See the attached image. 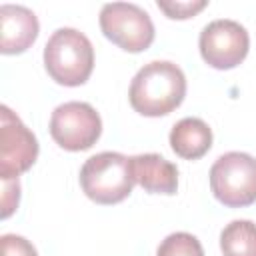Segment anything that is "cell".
Instances as JSON below:
<instances>
[{
    "label": "cell",
    "mask_w": 256,
    "mask_h": 256,
    "mask_svg": "<svg viewBox=\"0 0 256 256\" xmlns=\"http://www.w3.org/2000/svg\"><path fill=\"white\" fill-rule=\"evenodd\" d=\"M186 96L184 72L168 62L154 60L142 66L130 84V106L142 116H164L176 110Z\"/></svg>",
    "instance_id": "cell-1"
},
{
    "label": "cell",
    "mask_w": 256,
    "mask_h": 256,
    "mask_svg": "<svg viewBox=\"0 0 256 256\" xmlns=\"http://www.w3.org/2000/svg\"><path fill=\"white\" fill-rule=\"evenodd\" d=\"M44 66L54 82L80 86L92 74L94 48L82 32L58 28L44 46Z\"/></svg>",
    "instance_id": "cell-2"
},
{
    "label": "cell",
    "mask_w": 256,
    "mask_h": 256,
    "mask_svg": "<svg viewBox=\"0 0 256 256\" xmlns=\"http://www.w3.org/2000/svg\"><path fill=\"white\" fill-rule=\"evenodd\" d=\"M130 158L120 152H100L80 168V186L96 204H118L134 186Z\"/></svg>",
    "instance_id": "cell-3"
},
{
    "label": "cell",
    "mask_w": 256,
    "mask_h": 256,
    "mask_svg": "<svg viewBox=\"0 0 256 256\" xmlns=\"http://www.w3.org/2000/svg\"><path fill=\"white\" fill-rule=\"evenodd\" d=\"M210 188L218 202L242 208L256 202V158L246 152H226L210 168Z\"/></svg>",
    "instance_id": "cell-4"
},
{
    "label": "cell",
    "mask_w": 256,
    "mask_h": 256,
    "mask_svg": "<svg viewBox=\"0 0 256 256\" xmlns=\"http://www.w3.org/2000/svg\"><path fill=\"white\" fill-rule=\"evenodd\" d=\"M102 34L126 52H142L154 40V24L146 10L128 2H110L100 10Z\"/></svg>",
    "instance_id": "cell-5"
},
{
    "label": "cell",
    "mask_w": 256,
    "mask_h": 256,
    "mask_svg": "<svg viewBox=\"0 0 256 256\" xmlns=\"http://www.w3.org/2000/svg\"><path fill=\"white\" fill-rule=\"evenodd\" d=\"M102 132V120L88 102H64L50 116V134L58 146L70 152L88 150Z\"/></svg>",
    "instance_id": "cell-6"
},
{
    "label": "cell",
    "mask_w": 256,
    "mask_h": 256,
    "mask_svg": "<svg viewBox=\"0 0 256 256\" xmlns=\"http://www.w3.org/2000/svg\"><path fill=\"white\" fill-rule=\"evenodd\" d=\"M38 158L36 136L8 108H0V178L12 180L26 172Z\"/></svg>",
    "instance_id": "cell-7"
},
{
    "label": "cell",
    "mask_w": 256,
    "mask_h": 256,
    "mask_svg": "<svg viewBox=\"0 0 256 256\" xmlns=\"http://www.w3.org/2000/svg\"><path fill=\"white\" fill-rule=\"evenodd\" d=\"M200 54L204 62L218 70L238 66L250 48L248 32L234 20H214L200 32Z\"/></svg>",
    "instance_id": "cell-8"
},
{
    "label": "cell",
    "mask_w": 256,
    "mask_h": 256,
    "mask_svg": "<svg viewBox=\"0 0 256 256\" xmlns=\"http://www.w3.org/2000/svg\"><path fill=\"white\" fill-rule=\"evenodd\" d=\"M38 18L26 6H0V52L20 54L28 50L38 38Z\"/></svg>",
    "instance_id": "cell-9"
},
{
    "label": "cell",
    "mask_w": 256,
    "mask_h": 256,
    "mask_svg": "<svg viewBox=\"0 0 256 256\" xmlns=\"http://www.w3.org/2000/svg\"><path fill=\"white\" fill-rule=\"evenodd\" d=\"M134 180L150 194H176L178 170L160 154H138L130 158Z\"/></svg>",
    "instance_id": "cell-10"
},
{
    "label": "cell",
    "mask_w": 256,
    "mask_h": 256,
    "mask_svg": "<svg viewBox=\"0 0 256 256\" xmlns=\"http://www.w3.org/2000/svg\"><path fill=\"white\" fill-rule=\"evenodd\" d=\"M170 146L180 158L198 160L212 146V130L200 118H182L170 132Z\"/></svg>",
    "instance_id": "cell-11"
},
{
    "label": "cell",
    "mask_w": 256,
    "mask_h": 256,
    "mask_svg": "<svg viewBox=\"0 0 256 256\" xmlns=\"http://www.w3.org/2000/svg\"><path fill=\"white\" fill-rule=\"evenodd\" d=\"M224 256H256V224L250 220H234L220 234Z\"/></svg>",
    "instance_id": "cell-12"
},
{
    "label": "cell",
    "mask_w": 256,
    "mask_h": 256,
    "mask_svg": "<svg viewBox=\"0 0 256 256\" xmlns=\"http://www.w3.org/2000/svg\"><path fill=\"white\" fill-rule=\"evenodd\" d=\"M156 256H204V250L196 236L188 232H174L160 242Z\"/></svg>",
    "instance_id": "cell-13"
},
{
    "label": "cell",
    "mask_w": 256,
    "mask_h": 256,
    "mask_svg": "<svg viewBox=\"0 0 256 256\" xmlns=\"http://www.w3.org/2000/svg\"><path fill=\"white\" fill-rule=\"evenodd\" d=\"M208 6L206 0H188V2H164V0H158V8L168 16V18H174V20H184V18H190L194 14H198L200 10H204Z\"/></svg>",
    "instance_id": "cell-14"
},
{
    "label": "cell",
    "mask_w": 256,
    "mask_h": 256,
    "mask_svg": "<svg viewBox=\"0 0 256 256\" xmlns=\"http://www.w3.org/2000/svg\"><path fill=\"white\" fill-rule=\"evenodd\" d=\"M0 250L2 256H38L36 248L24 236L16 234H4L0 238Z\"/></svg>",
    "instance_id": "cell-15"
},
{
    "label": "cell",
    "mask_w": 256,
    "mask_h": 256,
    "mask_svg": "<svg viewBox=\"0 0 256 256\" xmlns=\"http://www.w3.org/2000/svg\"><path fill=\"white\" fill-rule=\"evenodd\" d=\"M2 218H8L16 206H18V200H20V184H18V178H12V180H2Z\"/></svg>",
    "instance_id": "cell-16"
}]
</instances>
